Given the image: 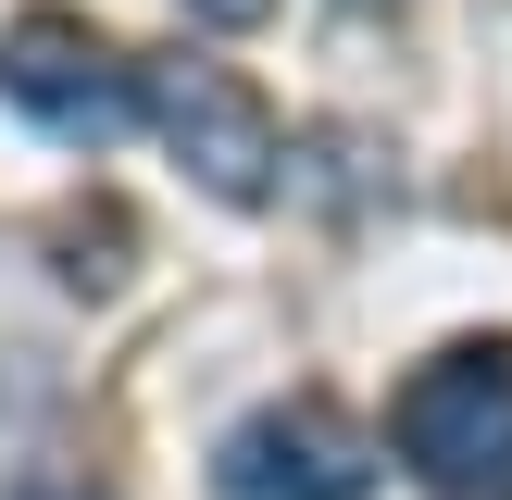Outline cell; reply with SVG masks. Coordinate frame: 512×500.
<instances>
[{
	"label": "cell",
	"instance_id": "cell-1",
	"mask_svg": "<svg viewBox=\"0 0 512 500\" xmlns=\"http://www.w3.org/2000/svg\"><path fill=\"white\" fill-rule=\"evenodd\" d=\"M400 463L438 500H512V338H463L400 388Z\"/></svg>",
	"mask_w": 512,
	"mask_h": 500
},
{
	"label": "cell",
	"instance_id": "cell-2",
	"mask_svg": "<svg viewBox=\"0 0 512 500\" xmlns=\"http://www.w3.org/2000/svg\"><path fill=\"white\" fill-rule=\"evenodd\" d=\"M0 100L63 150H113L138 125V63L88 13H13L0 25Z\"/></svg>",
	"mask_w": 512,
	"mask_h": 500
},
{
	"label": "cell",
	"instance_id": "cell-3",
	"mask_svg": "<svg viewBox=\"0 0 512 500\" xmlns=\"http://www.w3.org/2000/svg\"><path fill=\"white\" fill-rule=\"evenodd\" d=\"M138 113L163 125V150L213 200H238V213L275 200V163H288V150H275V113H263V88H250L238 63H188V50H175V63H138Z\"/></svg>",
	"mask_w": 512,
	"mask_h": 500
},
{
	"label": "cell",
	"instance_id": "cell-4",
	"mask_svg": "<svg viewBox=\"0 0 512 500\" xmlns=\"http://www.w3.org/2000/svg\"><path fill=\"white\" fill-rule=\"evenodd\" d=\"M213 488L225 500H363L375 488V438L338 400H275V413H250L238 438H225Z\"/></svg>",
	"mask_w": 512,
	"mask_h": 500
},
{
	"label": "cell",
	"instance_id": "cell-5",
	"mask_svg": "<svg viewBox=\"0 0 512 500\" xmlns=\"http://www.w3.org/2000/svg\"><path fill=\"white\" fill-rule=\"evenodd\" d=\"M13 500H113V488H88V475H25Z\"/></svg>",
	"mask_w": 512,
	"mask_h": 500
},
{
	"label": "cell",
	"instance_id": "cell-6",
	"mask_svg": "<svg viewBox=\"0 0 512 500\" xmlns=\"http://www.w3.org/2000/svg\"><path fill=\"white\" fill-rule=\"evenodd\" d=\"M188 13H200V25H263L275 0H188Z\"/></svg>",
	"mask_w": 512,
	"mask_h": 500
},
{
	"label": "cell",
	"instance_id": "cell-7",
	"mask_svg": "<svg viewBox=\"0 0 512 500\" xmlns=\"http://www.w3.org/2000/svg\"><path fill=\"white\" fill-rule=\"evenodd\" d=\"M0 400H13V375H0Z\"/></svg>",
	"mask_w": 512,
	"mask_h": 500
}]
</instances>
